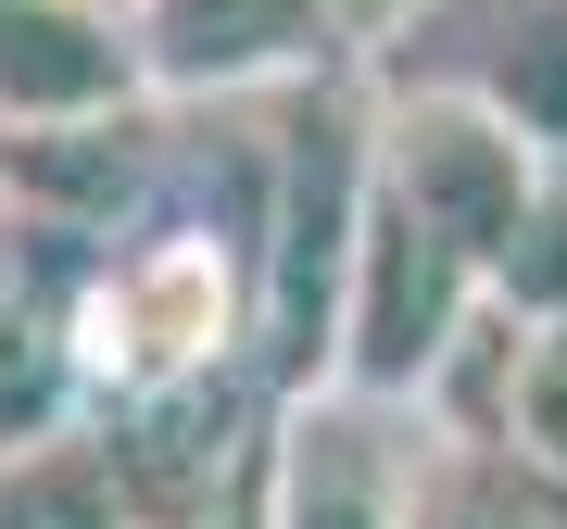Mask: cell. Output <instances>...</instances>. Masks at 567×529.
I'll return each mask as SVG.
<instances>
[{
  "instance_id": "1",
  "label": "cell",
  "mask_w": 567,
  "mask_h": 529,
  "mask_svg": "<svg viewBox=\"0 0 567 529\" xmlns=\"http://www.w3.org/2000/svg\"><path fill=\"white\" fill-rule=\"evenodd\" d=\"M63 353L89 416H140L177 391L265 366V215H189L164 203L63 278Z\"/></svg>"
},
{
  "instance_id": "2",
  "label": "cell",
  "mask_w": 567,
  "mask_h": 529,
  "mask_svg": "<svg viewBox=\"0 0 567 529\" xmlns=\"http://www.w3.org/2000/svg\"><path fill=\"white\" fill-rule=\"evenodd\" d=\"M365 164H379V189L429 227V240H454L480 278L505 264V240L555 189V164L529 152L505 114L454 102V89H379V76H365Z\"/></svg>"
},
{
  "instance_id": "3",
  "label": "cell",
  "mask_w": 567,
  "mask_h": 529,
  "mask_svg": "<svg viewBox=\"0 0 567 529\" xmlns=\"http://www.w3.org/2000/svg\"><path fill=\"white\" fill-rule=\"evenodd\" d=\"M140 25V63H152V102H290V89H328V76H365L353 63V25L341 0H126Z\"/></svg>"
},
{
  "instance_id": "4",
  "label": "cell",
  "mask_w": 567,
  "mask_h": 529,
  "mask_svg": "<svg viewBox=\"0 0 567 529\" xmlns=\"http://www.w3.org/2000/svg\"><path fill=\"white\" fill-rule=\"evenodd\" d=\"M365 76L379 89H454V102L505 114L567 177V0H429Z\"/></svg>"
},
{
  "instance_id": "5",
  "label": "cell",
  "mask_w": 567,
  "mask_h": 529,
  "mask_svg": "<svg viewBox=\"0 0 567 529\" xmlns=\"http://www.w3.org/2000/svg\"><path fill=\"white\" fill-rule=\"evenodd\" d=\"M416 428L353 391H290L265 428V529H404Z\"/></svg>"
},
{
  "instance_id": "6",
  "label": "cell",
  "mask_w": 567,
  "mask_h": 529,
  "mask_svg": "<svg viewBox=\"0 0 567 529\" xmlns=\"http://www.w3.org/2000/svg\"><path fill=\"white\" fill-rule=\"evenodd\" d=\"M164 102L140 114H89V126H25L0 139V189L25 203L39 240H76V252H114L126 227L164 215Z\"/></svg>"
},
{
  "instance_id": "7",
  "label": "cell",
  "mask_w": 567,
  "mask_h": 529,
  "mask_svg": "<svg viewBox=\"0 0 567 529\" xmlns=\"http://www.w3.org/2000/svg\"><path fill=\"white\" fill-rule=\"evenodd\" d=\"M140 102H152V63L126 0H0V139L140 114Z\"/></svg>"
},
{
  "instance_id": "8",
  "label": "cell",
  "mask_w": 567,
  "mask_h": 529,
  "mask_svg": "<svg viewBox=\"0 0 567 529\" xmlns=\"http://www.w3.org/2000/svg\"><path fill=\"white\" fill-rule=\"evenodd\" d=\"M416 416H429V428H466V442H505V454H529L543 479H567V328L480 315L466 353L442 366V391H429Z\"/></svg>"
},
{
  "instance_id": "9",
  "label": "cell",
  "mask_w": 567,
  "mask_h": 529,
  "mask_svg": "<svg viewBox=\"0 0 567 529\" xmlns=\"http://www.w3.org/2000/svg\"><path fill=\"white\" fill-rule=\"evenodd\" d=\"M404 529H567V479H543L505 442H466V428L416 416V491Z\"/></svg>"
},
{
  "instance_id": "10",
  "label": "cell",
  "mask_w": 567,
  "mask_h": 529,
  "mask_svg": "<svg viewBox=\"0 0 567 529\" xmlns=\"http://www.w3.org/2000/svg\"><path fill=\"white\" fill-rule=\"evenodd\" d=\"M0 529H140V491H126L102 428H39V442H0Z\"/></svg>"
},
{
  "instance_id": "11",
  "label": "cell",
  "mask_w": 567,
  "mask_h": 529,
  "mask_svg": "<svg viewBox=\"0 0 567 529\" xmlns=\"http://www.w3.org/2000/svg\"><path fill=\"white\" fill-rule=\"evenodd\" d=\"M492 315L517 328H567V177L543 189V215L505 240V264H492Z\"/></svg>"
},
{
  "instance_id": "12",
  "label": "cell",
  "mask_w": 567,
  "mask_h": 529,
  "mask_svg": "<svg viewBox=\"0 0 567 529\" xmlns=\"http://www.w3.org/2000/svg\"><path fill=\"white\" fill-rule=\"evenodd\" d=\"M39 303H51V290H39V227H25V203L0 189V328L39 315Z\"/></svg>"
},
{
  "instance_id": "13",
  "label": "cell",
  "mask_w": 567,
  "mask_h": 529,
  "mask_svg": "<svg viewBox=\"0 0 567 529\" xmlns=\"http://www.w3.org/2000/svg\"><path fill=\"white\" fill-rule=\"evenodd\" d=\"M416 13H429V0H341V25H353V63H379V51L404 39Z\"/></svg>"
},
{
  "instance_id": "14",
  "label": "cell",
  "mask_w": 567,
  "mask_h": 529,
  "mask_svg": "<svg viewBox=\"0 0 567 529\" xmlns=\"http://www.w3.org/2000/svg\"><path fill=\"white\" fill-rule=\"evenodd\" d=\"M177 529H265V454H252V479H227L215 505H189Z\"/></svg>"
}]
</instances>
